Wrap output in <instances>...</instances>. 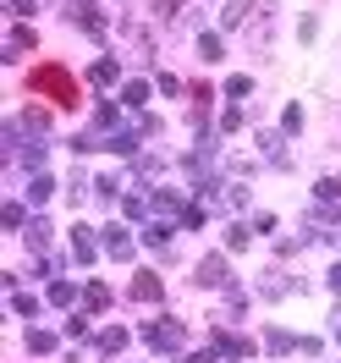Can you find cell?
Masks as SVG:
<instances>
[{
  "instance_id": "obj_1",
  "label": "cell",
  "mask_w": 341,
  "mask_h": 363,
  "mask_svg": "<svg viewBox=\"0 0 341 363\" xmlns=\"http://www.w3.org/2000/svg\"><path fill=\"white\" fill-rule=\"evenodd\" d=\"M33 89L39 94H50V99H55V105H77V83H72V72H61V67H39L33 72Z\"/></svg>"
}]
</instances>
